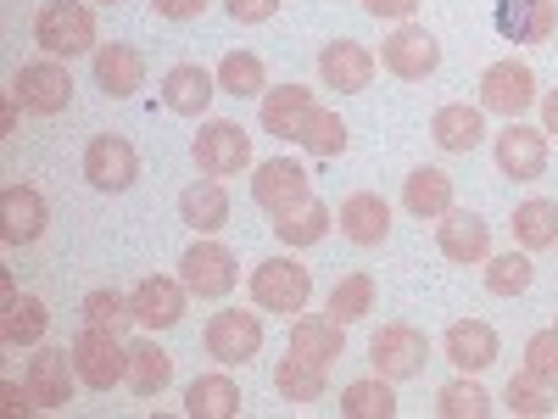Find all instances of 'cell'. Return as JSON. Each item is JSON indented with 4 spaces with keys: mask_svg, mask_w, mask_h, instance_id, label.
I'll use <instances>...</instances> for the list:
<instances>
[{
    "mask_svg": "<svg viewBox=\"0 0 558 419\" xmlns=\"http://www.w3.org/2000/svg\"><path fill=\"white\" fill-rule=\"evenodd\" d=\"M368 17H386V23H408L418 12V0H363Z\"/></svg>",
    "mask_w": 558,
    "mask_h": 419,
    "instance_id": "obj_45",
    "label": "cell"
},
{
    "mask_svg": "<svg viewBox=\"0 0 558 419\" xmlns=\"http://www.w3.org/2000/svg\"><path fill=\"white\" fill-rule=\"evenodd\" d=\"M497 168L508 179H542V168H547V129H531L520 118H508V129L497 134Z\"/></svg>",
    "mask_w": 558,
    "mask_h": 419,
    "instance_id": "obj_18",
    "label": "cell"
},
{
    "mask_svg": "<svg viewBox=\"0 0 558 419\" xmlns=\"http://www.w3.org/2000/svg\"><path fill=\"white\" fill-rule=\"evenodd\" d=\"M45 331H51V308H45L39 297H17V302H7V313H0V342L7 347H34Z\"/></svg>",
    "mask_w": 558,
    "mask_h": 419,
    "instance_id": "obj_34",
    "label": "cell"
},
{
    "mask_svg": "<svg viewBox=\"0 0 558 419\" xmlns=\"http://www.w3.org/2000/svg\"><path fill=\"white\" fill-rule=\"evenodd\" d=\"M73 381H78V369H73V352L62 347H39L23 369V386L39 408H68L73 403Z\"/></svg>",
    "mask_w": 558,
    "mask_h": 419,
    "instance_id": "obj_13",
    "label": "cell"
},
{
    "mask_svg": "<svg viewBox=\"0 0 558 419\" xmlns=\"http://www.w3.org/2000/svg\"><path fill=\"white\" fill-rule=\"evenodd\" d=\"M502 28L525 39V45H542L558 34V0H508L502 7Z\"/></svg>",
    "mask_w": 558,
    "mask_h": 419,
    "instance_id": "obj_31",
    "label": "cell"
},
{
    "mask_svg": "<svg viewBox=\"0 0 558 419\" xmlns=\"http://www.w3.org/2000/svg\"><path fill=\"white\" fill-rule=\"evenodd\" d=\"M107 7H112V0H107Z\"/></svg>",
    "mask_w": 558,
    "mask_h": 419,
    "instance_id": "obj_50",
    "label": "cell"
},
{
    "mask_svg": "<svg viewBox=\"0 0 558 419\" xmlns=\"http://www.w3.org/2000/svg\"><path fill=\"white\" fill-rule=\"evenodd\" d=\"M78 313H84L89 331H112V336H123L129 324H134V308H129V297H118V291H89Z\"/></svg>",
    "mask_w": 558,
    "mask_h": 419,
    "instance_id": "obj_41",
    "label": "cell"
},
{
    "mask_svg": "<svg viewBox=\"0 0 558 419\" xmlns=\"http://www.w3.org/2000/svg\"><path fill=\"white\" fill-rule=\"evenodd\" d=\"M151 7H157V17H168V23H191V17H202L207 0H151Z\"/></svg>",
    "mask_w": 558,
    "mask_h": 419,
    "instance_id": "obj_46",
    "label": "cell"
},
{
    "mask_svg": "<svg viewBox=\"0 0 558 419\" xmlns=\"http://www.w3.org/2000/svg\"><path fill=\"white\" fill-rule=\"evenodd\" d=\"M441 347H447V363L463 369V375H481V369L497 363V331L486 319H458Z\"/></svg>",
    "mask_w": 558,
    "mask_h": 419,
    "instance_id": "obj_22",
    "label": "cell"
},
{
    "mask_svg": "<svg viewBox=\"0 0 558 419\" xmlns=\"http://www.w3.org/2000/svg\"><path fill=\"white\" fill-rule=\"evenodd\" d=\"M307 297H313V274L296 258H268V263L252 268V302L263 313H286L291 319V313L307 308Z\"/></svg>",
    "mask_w": 558,
    "mask_h": 419,
    "instance_id": "obj_3",
    "label": "cell"
},
{
    "mask_svg": "<svg viewBox=\"0 0 558 419\" xmlns=\"http://www.w3.org/2000/svg\"><path fill=\"white\" fill-rule=\"evenodd\" d=\"M45 224H51V207L34 184H7L0 191V241L7 247H34L45 236Z\"/></svg>",
    "mask_w": 558,
    "mask_h": 419,
    "instance_id": "obj_14",
    "label": "cell"
},
{
    "mask_svg": "<svg viewBox=\"0 0 558 419\" xmlns=\"http://www.w3.org/2000/svg\"><path fill=\"white\" fill-rule=\"evenodd\" d=\"M380 62H386V73H397V79H430L436 68H441V45H436V34L430 28H418V23H397L391 28V39L380 45Z\"/></svg>",
    "mask_w": 558,
    "mask_h": 419,
    "instance_id": "obj_11",
    "label": "cell"
},
{
    "mask_svg": "<svg viewBox=\"0 0 558 419\" xmlns=\"http://www.w3.org/2000/svg\"><path fill=\"white\" fill-rule=\"evenodd\" d=\"M12 96H17L23 112H34V118H57V112H68V101H73V73H68L57 57L23 62V68L12 73Z\"/></svg>",
    "mask_w": 558,
    "mask_h": 419,
    "instance_id": "obj_5",
    "label": "cell"
},
{
    "mask_svg": "<svg viewBox=\"0 0 558 419\" xmlns=\"http://www.w3.org/2000/svg\"><path fill=\"white\" fill-rule=\"evenodd\" d=\"M542 129L558 134V89H547V96H542Z\"/></svg>",
    "mask_w": 558,
    "mask_h": 419,
    "instance_id": "obj_48",
    "label": "cell"
},
{
    "mask_svg": "<svg viewBox=\"0 0 558 419\" xmlns=\"http://www.w3.org/2000/svg\"><path fill=\"white\" fill-rule=\"evenodd\" d=\"M184 414L191 419H235L241 414V386L229 375H196L184 386Z\"/></svg>",
    "mask_w": 558,
    "mask_h": 419,
    "instance_id": "obj_29",
    "label": "cell"
},
{
    "mask_svg": "<svg viewBox=\"0 0 558 419\" xmlns=\"http://www.w3.org/2000/svg\"><path fill=\"white\" fill-rule=\"evenodd\" d=\"M436 414L441 419H486L492 414V397H486L481 381H447L436 392Z\"/></svg>",
    "mask_w": 558,
    "mask_h": 419,
    "instance_id": "obj_39",
    "label": "cell"
},
{
    "mask_svg": "<svg viewBox=\"0 0 558 419\" xmlns=\"http://www.w3.org/2000/svg\"><path fill=\"white\" fill-rule=\"evenodd\" d=\"M402 207L413 218H447L452 213V173L441 168H413L402 179Z\"/></svg>",
    "mask_w": 558,
    "mask_h": 419,
    "instance_id": "obj_27",
    "label": "cell"
},
{
    "mask_svg": "<svg viewBox=\"0 0 558 419\" xmlns=\"http://www.w3.org/2000/svg\"><path fill=\"white\" fill-rule=\"evenodd\" d=\"M330 224H336V213L324 207L318 196H307L302 207H291V213H279L274 218V236H279V247H318L324 236H330Z\"/></svg>",
    "mask_w": 558,
    "mask_h": 419,
    "instance_id": "obj_30",
    "label": "cell"
},
{
    "mask_svg": "<svg viewBox=\"0 0 558 419\" xmlns=\"http://www.w3.org/2000/svg\"><path fill=\"white\" fill-rule=\"evenodd\" d=\"M89 68H96V84L107 89V96L129 101L140 84H146V57L134 51V45H96V57H89Z\"/></svg>",
    "mask_w": 558,
    "mask_h": 419,
    "instance_id": "obj_23",
    "label": "cell"
},
{
    "mask_svg": "<svg viewBox=\"0 0 558 419\" xmlns=\"http://www.w3.org/2000/svg\"><path fill=\"white\" fill-rule=\"evenodd\" d=\"M17 112H23V101L7 96V112H0V134H12V129H17Z\"/></svg>",
    "mask_w": 558,
    "mask_h": 419,
    "instance_id": "obj_49",
    "label": "cell"
},
{
    "mask_svg": "<svg viewBox=\"0 0 558 419\" xmlns=\"http://www.w3.org/2000/svg\"><path fill=\"white\" fill-rule=\"evenodd\" d=\"M68 352H73V369H78V386H89V392H112L129 375V347L112 331H89L84 324Z\"/></svg>",
    "mask_w": 558,
    "mask_h": 419,
    "instance_id": "obj_4",
    "label": "cell"
},
{
    "mask_svg": "<svg viewBox=\"0 0 558 419\" xmlns=\"http://www.w3.org/2000/svg\"><path fill=\"white\" fill-rule=\"evenodd\" d=\"M368 363H375L380 381L402 386V381H413V375H425L430 342H425V331H418V324L391 319V324H380V331H375V342H368Z\"/></svg>",
    "mask_w": 558,
    "mask_h": 419,
    "instance_id": "obj_2",
    "label": "cell"
},
{
    "mask_svg": "<svg viewBox=\"0 0 558 419\" xmlns=\"http://www.w3.org/2000/svg\"><path fill=\"white\" fill-rule=\"evenodd\" d=\"M502 408L520 419H547L553 414V386H542L536 375H514L502 386Z\"/></svg>",
    "mask_w": 558,
    "mask_h": 419,
    "instance_id": "obj_42",
    "label": "cell"
},
{
    "mask_svg": "<svg viewBox=\"0 0 558 419\" xmlns=\"http://www.w3.org/2000/svg\"><path fill=\"white\" fill-rule=\"evenodd\" d=\"M223 7H229L235 23H268L279 12V0H223Z\"/></svg>",
    "mask_w": 558,
    "mask_h": 419,
    "instance_id": "obj_44",
    "label": "cell"
},
{
    "mask_svg": "<svg viewBox=\"0 0 558 419\" xmlns=\"http://www.w3.org/2000/svg\"><path fill=\"white\" fill-rule=\"evenodd\" d=\"M34 45L57 62H73V57H96V12L84 0H45L39 17H34Z\"/></svg>",
    "mask_w": 558,
    "mask_h": 419,
    "instance_id": "obj_1",
    "label": "cell"
},
{
    "mask_svg": "<svg viewBox=\"0 0 558 419\" xmlns=\"http://www.w3.org/2000/svg\"><path fill=\"white\" fill-rule=\"evenodd\" d=\"M179 279H184V291H191V297L218 302V297H229L241 286V258L229 247H218V241H196L191 252L179 258Z\"/></svg>",
    "mask_w": 558,
    "mask_h": 419,
    "instance_id": "obj_6",
    "label": "cell"
},
{
    "mask_svg": "<svg viewBox=\"0 0 558 419\" xmlns=\"http://www.w3.org/2000/svg\"><path fill=\"white\" fill-rule=\"evenodd\" d=\"M514 241H520L525 252L558 247V202H547V196L520 202V207H514Z\"/></svg>",
    "mask_w": 558,
    "mask_h": 419,
    "instance_id": "obj_33",
    "label": "cell"
},
{
    "mask_svg": "<svg viewBox=\"0 0 558 419\" xmlns=\"http://www.w3.org/2000/svg\"><path fill=\"white\" fill-rule=\"evenodd\" d=\"M313 107H318V101H313V89H307V84H279V89H263V112H257V118H263L268 134L296 140Z\"/></svg>",
    "mask_w": 558,
    "mask_h": 419,
    "instance_id": "obj_25",
    "label": "cell"
},
{
    "mask_svg": "<svg viewBox=\"0 0 558 419\" xmlns=\"http://www.w3.org/2000/svg\"><path fill=\"white\" fill-rule=\"evenodd\" d=\"M531 279H536V268H531L525 252H497V258H486V291H492V297H525Z\"/></svg>",
    "mask_w": 558,
    "mask_h": 419,
    "instance_id": "obj_37",
    "label": "cell"
},
{
    "mask_svg": "<svg viewBox=\"0 0 558 419\" xmlns=\"http://www.w3.org/2000/svg\"><path fill=\"white\" fill-rule=\"evenodd\" d=\"M168 381H173V358L157 342H129V375H123V386L134 397H162Z\"/></svg>",
    "mask_w": 558,
    "mask_h": 419,
    "instance_id": "obj_28",
    "label": "cell"
},
{
    "mask_svg": "<svg viewBox=\"0 0 558 419\" xmlns=\"http://www.w3.org/2000/svg\"><path fill=\"white\" fill-rule=\"evenodd\" d=\"M286 352L330 369V363L347 352V324H341V319H330V313H307V319H296V324H291V347H286Z\"/></svg>",
    "mask_w": 558,
    "mask_h": 419,
    "instance_id": "obj_21",
    "label": "cell"
},
{
    "mask_svg": "<svg viewBox=\"0 0 558 419\" xmlns=\"http://www.w3.org/2000/svg\"><path fill=\"white\" fill-rule=\"evenodd\" d=\"M207 352L218 363H252L263 352V319L246 308H223L207 319Z\"/></svg>",
    "mask_w": 558,
    "mask_h": 419,
    "instance_id": "obj_12",
    "label": "cell"
},
{
    "mask_svg": "<svg viewBox=\"0 0 558 419\" xmlns=\"http://www.w3.org/2000/svg\"><path fill=\"white\" fill-rule=\"evenodd\" d=\"M179 218L202 229V236H218V229L229 224V191L218 179H196V184H184L179 191Z\"/></svg>",
    "mask_w": 558,
    "mask_h": 419,
    "instance_id": "obj_26",
    "label": "cell"
},
{
    "mask_svg": "<svg viewBox=\"0 0 558 419\" xmlns=\"http://www.w3.org/2000/svg\"><path fill=\"white\" fill-rule=\"evenodd\" d=\"M296 140H302V146H307L313 157H341V152H347V123H341L336 112H324V107H313Z\"/></svg>",
    "mask_w": 558,
    "mask_h": 419,
    "instance_id": "obj_40",
    "label": "cell"
},
{
    "mask_svg": "<svg viewBox=\"0 0 558 419\" xmlns=\"http://www.w3.org/2000/svg\"><path fill=\"white\" fill-rule=\"evenodd\" d=\"M218 89L223 96H263L268 89V68H263V57H252V51H229L223 62H218Z\"/></svg>",
    "mask_w": 558,
    "mask_h": 419,
    "instance_id": "obj_36",
    "label": "cell"
},
{
    "mask_svg": "<svg viewBox=\"0 0 558 419\" xmlns=\"http://www.w3.org/2000/svg\"><path fill=\"white\" fill-rule=\"evenodd\" d=\"M318 79H324V89H336V96H363V89L375 84V57H368L357 39H336L318 51Z\"/></svg>",
    "mask_w": 558,
    "mask_h": 419,
    "instance_id": "obj_15",
    "label": "cell"
},
{
    "mask_svg": "<svg viewBox=\"0 0 558 419\" xmlns=\"http://www.w3.org/2000/svg\"><path fill=\"white\" fill-rule=\"evenodd\" d=\"M213 96H218V73H207L196 62H179L162 73V107L179 118H202L213 107Z\"/></svg>",
    "mask_w": 558,
    "mask_h": 419,
    "instance_id": "obj_19",
    "label": "cell"
},
{
    "mask_svg": "<svg viewBox=\"0 0 558 419\" xmlns=\"http://www.w3.org/2000/svg\"><path fill=\"white\" fill-rule=\"evenodd\" d=\"M84 179L96 184V191H107V196L129 191V184L140 179L134 140H129V134H96V140L84 146Z\"/></svg>",
    "mask_w": 558,
    "mask_h": 419,
    "instance_id": "obj_8",
    "label": "cell"
},
{
    "mask_svg": "<svg viewBox=\"0 0 558 419\" xmlns=\"http://www.w3.org/2000/svg\"><path fill=\"white\" fill-rule=\"evenodd\" d=\"M184 279H168V274H146L140 286L129 291V308H134V324H146V331H168V324L184 319Z\"/></svg>",
    "mask_w": 558,
    "mask_h": 419,
    "instance_id": "obj_16",
    "label": "cell"
},
{
    "mask_svg": "<svg viewBox=\"0 0 558 419\" xmlns=\"http://www.w3.org/2000/svg\"><path fill=\"white\" fill-rule=\"evenodd\" d=\"M436 247H441V258L447 263H486L492 258V224L481 218V213H463V207H452L441 224H436Z\"/></svg>",
    "mask_w": 558,
    "mask_h": 419,
    "instance_id": "obj_17",
    "label": "cell"
},
{
    "mask_svg": "<svg viewBox=\"0 0 558 419\" xmlns=\"http://www.w3.org/2000/svg\"><path fill=\"white\" fill-rule=\"evenodd\" d=\"M307 196H313V179H307V168H302V163H291V157L257 163V179H252V202H257L268 218H279V213L302 207Z\"/></svg>",
    "mask_w": 558,
    "mask_h": 419,
    "instance_id": "obj_10",
    "label": "cell"
},
{
    "mask_svg": "<svg viewBox=\"0 0 558 419\" xmlns=\"http://www.w3.org/2000/svg\"><path fill=\"white\" fill-rule=\"evenodd\" d=\"M430 140L441 152H475L486 140V107H470V101H447L436 107L430 118Z\"/></svg>",
    "mask_w": 558,
    "mask_h": 419,
    "instance_id": "obj_24",
    "label": "cell"
},
{
    "mask_svg": "<svg viewBox=\"0 0 558 419\" xmlns=\"http://www.w3.org/2000/svg\"><path fill=\"white\" fill-rule=\"evenodd\" d=\"M481 107L486 112H502V118H520V112H531L536 107V73H531V62H492L486 73H481Z\"/></svg>",
    "mask_w": 558,
    "mask_h": 419,
    "instance_id": "obj_9",
    "label": "cell"
},
{
    "mask_svg": "<svg viewBox=\"0 0 558 419\" xmlns=\"http://www.w3.org/2000/svg\"><path fill=\"white\" fill-rule=\"evenodd\" d=\"M196 168L207 173V179H235V173H246V163H252V134L241 129V123H229V118H213V123H202V134H196Z\"/></svg>",
    "mask_w": 558,
    "mask_h": 419,
    "instance_id": "obj_7",
    "label": "cell"
},
{
    "mask_svg": "<svg viewBox=\"0 0 558 419\" xmlns=\"http://www.w3.org/2000/svg\"><path fill=\"white\" fill-rule=\"evenodd\" d=\"M347 419H397V392H391V381H352L347 392H341V403H336Z\"/></svg>",
    "mask_w": 558,
    "mask_h": 419,
    "instance_id": "obj_35",
    "label": "cell"
},
{
    "mask_svg": "<svg viewBox=\"0 0 558 419\" xmlns=\"http://www.w3.org/2000/svg\"><path fill=\"white\" fill-rule=\"evenodd\" d=\"M274 392L286 403H324V392H330V381H324V363H307V358H279L274 369Z\"/></svg>",
    "mask_w": 558,
    "mask_h": 419,
    "instance_id": "obj_32",
    "label": "cell"
},
{
    "mask_svg": "<svg viewBox=\"0 0 558 419\" xmlns=\"http://www.w3.org/2000/svg\"><path fill=\"white\" fill-rule=\"evenodd\" d=\"M525 375H536L542 386H558V324L525 342Z\"/></svg>",
    "mask_w": 558,
    "mask_h": 419,
    "instance_id": "obj_43",
    "label": "cell"
},
{
    "mask_svg": "<svg viewBox=\"0 0 558 419\" xmlns=\"http://www.w3.org/2000/svg\"><path fill=\"white\" fill-rule=\"evenodd\" d=\"M336 224H341V236H347L352 247H380V241L391 236V207H386L380 191H352V196L341 202Z\"/></svg>",
    "mask_w": 558,
    "mask_h": 419,
    "instance_id": "obj_20",
    "label": "cell"
},
{
    "mask_svg": "<svg viewBox=\"0 0 558 419\" xmlns=\"http://www.w3.org/2000/svg\"><path fill=\"white\" fill-rule=\"evenodd\" d=\"M368 308H375V279H368V274H347V279H336V286H330V302H324V313L341 319V324H357Z\"/></svg>",
    "mask_w": 558,
    "mask_h": 419,
    "instance_id": "obj_38",
    "label": "cell"
},
{
    "mask_svg": "<svg viewBox=\"0 0 558 419\" xmlns=\"http://www.w3.org/2000/svg\"><path fill=\"white\" fill-rule=\"evenodd\" d=\"M0 408H7V414H28V408H39V403L28 397V386L7 381V386H0Z\"/></svg>",
    "mask_w": 558,
    "mask_h": 419,
    "instance_id": "obj_47",
    "label": "cell"
}]
</instances>
